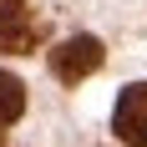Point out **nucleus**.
I'll use <instances>...</instances> for the list:
<instances>
[{
  "instance_id": "obj_2",
  "label": "nucleus",
  "mask_w": 147,
  "mask_h": 147,
  "mask_svg": "<svg viewBox=\"0 0 147 147\" xmlns=\"http://www.w3.org/2000/svg\"><path fill=\"white\" fill-rule=\"evenodd\" d=\"M112 132H117L127 147H147V81H137V86H127L117 96Z\"/></svg>"
},
{
  "instance_id": "obj_3",
  "label": "nucleus",
  "mask_w": 147,
  "mask_h": 147,
  "mask_svg": "<svg viewBox=\"0 0 147 147\" xmlns=\"http://www.w3.org/2000/svg\"><path fill=\"white\" fill-rule=\"evenodd\" d=\"M41 41H46V20L41 15H10V20H0V51L30 56Z\"/></svg>"
},
{
  "instance_id": "obj_5",
  "label": "nucleus",
  "mask_w": 147,
  "mask_h": 147,
  "mask_svg": "<svg viewBox=\"0 0 147 147\" xmlns=\"http://www.w3.org/2000/svg\"><path fill=\"white\" fill-rule=\"evenodd\" d=\"M10 15H26V0H0V20H10Z\"/></svg>"
},
{
  "instance_id": "obj_4",
  "label": "nucleus",
  "mask_w": 147,
  "mask_h": 147,
  "mask_svg": "<svg viewBox=\"0 0 147 147\" xmlns=\"http://www.w3.org/2000/svg\"><path fill=\"white\" fill-rule=\"evenodd\" d=\"M20 112H26V86H20V76L0 71V132L20 117Z\"/></svg>"
},
{
  "instance_id": "obj_1",
  "label": "nucleus",
  "mask_w": 147,
  "mask_h": 147,
  "mask_svg": "<svg viewBox=\"0 0 147 147\" xmlns=\"http://www.w3.org/2000/svg\"><path fill=\"white\" fill-rule=\"evenodd\" d=\"M102 61H107V51H102L96 36H71V41H61L56 51H51V71H56L61 86H81Z\"/></svg>"
},
{
  "instance_id": "obj_6",
  "label": "nucleus",
  "mask_w": 147,
  "mask_h": 147,
  "mask_svg": "<svg viewBox=\"0 0 147 147\" xmlns=\"http://www.w3.org/2000/svg\"><path fill=\"white\" fill-rule=\"evenodd\" d=\"M0 147H5V132H0Z\"/></svg>"
}]
</instances>
